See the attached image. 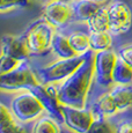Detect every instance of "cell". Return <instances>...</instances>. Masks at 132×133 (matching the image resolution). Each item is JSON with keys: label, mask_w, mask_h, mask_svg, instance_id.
<instances>
[{"label": "cell", "mask_w": 132, "mask_h": 133, "mask_svg": "<svg viewBox=\"0 0 132 133\" xmlns=\"http://www.w3.org/2000/svg\"><path fill=\"white\" fill-rule=\"evenodd\" d=\"M94 51H88L87 57L80 67L56 88V95L60 104L78 108L85 107L94 79Z\"/></svg>", "instance_id": "1"}, {"label": "cell", "mask_w": 132, "mask_h": 133, "mask_svg": "<svg viewBox=\"0 0 132 133\" xmlns=\"http://www.w3.org/2000/svg\"><path fill=\"white\" fill-rule=\"evenodd\" d=\"M56 28L44 17L32 22L26 30L23 37L30 55H44L52 48V41L56 35Z\"/></svg>", "instance_id": "2"}, {"label": "cell", "mask_w": 132, "mask_h": 133, "mask_svg": "<svg viewBox=\"0 0 132 133\" xmlns=\"http://www.w3.org/2000/svg\"><path fill=\"white\" fill-rule=\"evenodd\" d=\"M86 57H87V52L83 55L74 56L72 58H67V59H59L45 67L39 68L36 72L39 83L47 86L63 82L80 67V65L85 61Z\"/></svg>", "instance_id": "3"}, {"label": "cell", "mask_w": 132, "mask_h": 133, "mask_svg": "<svg viewBox=\"0 0 132 133\" xmlns=\"http://www.w3.org/2000/svg\"><path fill=\"white\" fill-rule=\"evenodd\" d=\"M30 53L26 46L23 37L5 35L1 38L0 74L9 72L23 61H27Z\"/></svg>", "instance_id": "4"}, {"label": "cell", "mask_w": 132, "mask_h": 133, "mask_svg": "<svg viewBox=\"0 0 132 133\" xmlns=\"http://www.w3.org/2000/svg\"><path fill=\"white\" fill-rule=\"evenodd\" d=\"M38 83V78L28 65V60L21 63L14 70L2 73L0 75V87L2 90L6 91H30Z\"/></svg>", "instance_id": "5"}, {"label": "cell", "mask_w": 132, "mask_h": 133, "mask_svg": "<svg viewBox=\"0 0 132 133\" xmlns=\"http://www.w3.org/2000/svg\"><path fill=\"white\" fill-rule=\"evenodd\" d=\"M9 110L20 123H29L38 118L45 109L34 94L23 90L12 99Z\"/></svg>", "instance_id": "6"}, {"label": "cell", "mask_w": 132, "mask_h": 133, "mask_svg": "<svg viewBox=\"0 0 132 133\" xmlns=\"http://www.w3.org/2000/svg\"><path fill=\"white\" fill-rule=\"evenodd\" d=\"M43 17L56 29H63L74 21L71 0H50L43 8Z\"/></svg>", "instance_id": "7"}, {"label": "cell", "mask_w": 132, "mask_h": 133, "mask_svg": "<svg viewBox=\"0 0 132 133\" xmlns=\"http://www.w3.org/2000/svg\"><path fill=\"white\" fill-rule=\"evenodd\" d=\"M65 125L74 133H87L95 121V115L92 109L60 104Z\"/></svg>", "instance_id": "8"}, {"label": "cell", "mask_w": 132, "mask_h": 133, "mask_svg": "<svg viewBox=\"0 0 132 133\" xmlns=\"http://www.w3.org/2000/svg\"><path fill=\"white\" fill-rule=\"evenodd\" d=\"M109 19V31L114 35L128 32L132 27V12L126 2L117 0L107 7Z\"/></svg>", "instance_id": "9"}, {"label": "cell", "mask_w": 132, "mask_h": 133, "mask_svg": "<svg viewBox=\"0 0 132 133\" xmlns=\"http://www.w3.org/2000/svg\"><path fill=\"white\" fill-rule=\"evenodd\" d=\"M118 59V55L114 51L104 50L94 55V78L100 86L108 87L113 81V72Z\"/></svg>", "instance_id": "10"}, {"label": "cell", "mask_w": 132, "mask_h": 133, "mask_svg": "<svg viewBox=\"0 0 132 133\" xmlns=\"http://www.w3.org/2000/svg\"><path fill=\"white\" fill-rule=\"evenodd\" d=\"M117 112H123L132 108V86L116 85L108 91Z\"/></svg>", "instance_id": "11"}, {"label": "cell", "mask_w": 132, "mask_h": 133, "mask_svg": "<svg viewBox=\"0 0 132 133\" xmlns=\"http://www.w3.org/2000/svg\"><path fill=\"white\" fill-rule=\"evenodd\" d=\"M74 13V20L80 22H87L103 5L92 0H71Z\"/></svg>", "instance_id": "12"}, {"label": "cell", "mask_w": 132, "mask_h": 133, "mask_svg": "<svg viewBox=\"0 0 132 133\" xmlns=\"http://www.w3.org/2000/svg\"><path fill=\"white\" fill-rule=\"evenodd\" d=\"M0 133H27L5 104L0 105Z\"/></svg>", "instance_id": "13"}, {"label": "cell", "mask_w": 132, "mask_h": 133, "mask_svg": "<svg viewBox=\"0 0 132 133\" xmlns=\"http://www.w3.org/2000/svg\"><path fill=\"white\" fill-rule=\"evenodd\" d=\"M52 51L59 59H67L78 56L68 42V37L62 32H56L52 41Z\"/></svg>", "instance_id": "14"}, {"label": "cell", "mask_w": 132, "mask_h": 133, "mask_svg": "<svg viewBox=\"0 0 132 133\" xmlns=\"http://www.w3.org/2000/svg\"><path fill=\"white\" fill-rule=\"evenodd\" d=\"M87 25L89 32L109 31V19L108 13H107V7H101L87 21Z\"/></svg>", "instance_id": "15"}, {"label": "cell", "mask_w": 132, "mask_h": 133, "mask_svg": "<svg viewBox=\"0 0 132 133\" xmlns=\"http://www.w3.org/2000/svg\"><path fill=\"white\" fill-rule=\"evenodd\" d=\"M113 81L115 85H131L132 67L118 57L113 72Z\"/></svg>", "instance_id": "16"}, {"label": "cell", "mask_w": 132, "mask_h": 133, "mask_svg": "<svg viewBox=\"0 0 132 133\" xmlns=\"http://www.w3.org/2000/svg\"><path fill=\"white\" fill-rule=\"evenodd\" d=\"M68 42L77 55H83L90 50V34L74 31L68 35Z\"/></svg>", "instance_id": "17"}, {"label": "cell", "mask_w": 132, "mask_h": 133, "mask_svg": "<svg viewBox=\"0 0 132 133\" xmlns=\"http://www.w3.org/2000/svg\"><path fill=\"white\" fill-rule=\"evenodd\" d=\"M31 133H60L59 122L51 115H45L36 121Z\"/></svg>", "instance_id": "18"}, {"label": "cell", "mask_w": 132, "mask_h": 133, "mask_svg": "<svg viewBox=\"0 0 132 133\" xmlns=\"http://www.w3.org/2000/svg\"><path fill=\"white\" fill-rule=\"evenodd\" d=\"M90 34V50L94 52L109 50L113 45V37L110 31L89 32Z\"/></svg>", "instance_id": "19"}, {"label": "cell", "mask_w": 132, "mask_h": 133, "mask_svg": "<svg viewBox=\"0 0 132 133\" xmlns=\"http://www.w3.org/2000/svg\"><path fill=\"white\" fill-rule=\"evenodd\" d=\"M95 110L97 112L98 116L97 117H111L115 116L116 114H118L117 110L115 108V104H114L113 99H111L109 93L104 94L97 99L95 104Z\"/></svg>", "instance_id": "20"}, {"label": "cell", "mask_w": 132, "mask_h": 133, "mask_svg": "<svg viewBox=\"0 0 132 133\" xmlns=\"http://www.w3.org/2000/svg\"><path fill=\"white\" fill-rule=\"evenodd\" d=\"M29 5L30 0H0V12L5 14L16 9L27 8Z\"/></svg>", "instance_id": "21"}, {"label": "cell", "mask_w": 132, "mask_h": 133, "mask_svg": "<svg viewBox=\"0 0 132 133\" xmlns=\"http://www.w3.org/2000/svg\"><path fill=\"white\" fill-rule=\"evenodd\" d=\"M87 133H115V129L105 121L104 117H97Z\"/></svg>", "instance_id": "22"}, {"label": "cell", "mask_w": 132, "mask_h": 133, "mask_svg": "<svg viewBox=\"0 0 132 133\" xmlns=\"http://www.w3.org/2000/svg\"><path fill=\"white\" fill-rule=\"evenodd\" d=\"M118 57L132 67V44L125 45L118 50Z\"/></svg>", "instance_id": "23"}, {"label": "cell", "mask_w": 132, "mask_h": 133, "mask_svg": "<svg viewBox=\"0 0 132 133\" xmlns=\"http://www.w3.org/2000/svg\"><path fill=\"white\" fill-rule=\"evenodd\" d=\"M115 133H132V121L131 119H124L116 124Z\"/></svg>", "instance_id": "24"}, {"label": "cell", "mask_w": 132, "mask_h": 133, "mask_svg": "<svg viewBox=\"0 0 132 133\" xmlns=\"http://www.w3.org/2000/svg\"><path fill=\"white\" fill-rule=\"evenodd\" d=\"M92 1H95V2H97V4H101V5H104V4H107V2L110 1V0H92Z\"/></svg>", "instance_id": "25"}]
</instances>
